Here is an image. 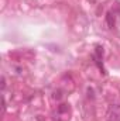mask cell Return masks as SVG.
Wrapping results in <instances>:
<instances>
[{
    "mask_svg": "<svg viewBox=\"0 0 120 121\" xmlns=\"http://www.w3.org/2000/svg\"><path fill=\"white\" fill-rule=\"evenodd\" d=\"M4 87H6V78L1 76V89H4Z\"/></svg>",
    "mask_w": 120,
    "mask_h": 121,
    "instance_id": "7a4b0ae2",
    "label": "cell"
},
{
    "mask_svg": "<svg viewBox=\"0 0 120 121\" xmlns=\"http://www.w3.org/2000/svg\"><path fill=\"white\" fill-rule=\"evenodd\" d=\"M106 23H107L109 28H113L115 27V16L112 13H107L106 14Z\"/></svg>",
    "mask_w": 120,
    "mask_h": 121,
    "instance_id": "6da1fadb",
    "label": "cell"
},
{
    "mask_svg": "<svg viewBox=\"0 0 120 121\" xmlns=\"http://www.w3.org/2000/svg\"><path fill=\"white\" fill-rule=\"evenodd\" d=\"M54 97H55V99H61V91L60 90L55 91V93H54Z\"/></svg>",
    "mask_w": 120,
    "mask_h": 121,
    "instance_id": "3957f363",
    "label": "cell"
}]
</instances>
